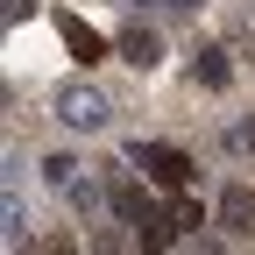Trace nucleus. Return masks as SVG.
<instances>
[{
	"mask_svg": "<svg viewBox=\"0 0 255 255\" xmlns=\"http://www.w3.org/2000/svg\"><path fill=\"white\" fill-rule=\"evenodd\" d=\"M135 163H142L156 184H163V191H184V184H191V156H184V149H163V142H135Z\"/></svg>",
	"mask_w": 255,
	"mask_h": 255,
	"instance_id": "f257e3e1",
	"label": "nucleus"
},
{
	"mask_svg": "<svg viewBox=\"0 0 255 255\" xmlns=\"http://www.w3.org/2000/svg\"><path fill=\"white\" fill-rule=\"evenodd\" d=\"M57 121L92 135V128H107V100H100L92 85H64V92H57Z\"/></svg>",
	"mask_w": 255,
	"mask_h": 255,
	"instance_id": "f03ea898",
	"label": "nucleus"
},
{
	"mask_svg": "<svg viewBox=\"0 0 255 255\" xmlns=\"http://www.w3.org/2000/svg\"><path fill=\"white\" fill-rule=\"evenodd\" d=\"M57 36H64V50H71L78 64H100V57H107V36H100V28H85L78 14H64V21H57Z\"/></svg>",
	"mask_w": 255,
	"mask_h": 255,
	"instance_id": "7ed1b4c3",
	"label": "nucleus"
},
{
	"mask_svg": "<svg viewBox=\"0 0 255 255\" xmlns=\"http://www.w3.org/2000/svg\"><path fill=\"white\" fill-rule=\"evenodd\" d=\"M220 227H227V234H255V191L248 184H227V191H220Z\"/></svg>",
	"mask_w": 255,
	"mask_h": 255,
	"instance_id": "20e7f679",
	"label": "nucleus"
},
{
	"mask_svg": "<svg viewBox=\"0 0 255 255\" xmlns=\"http://www.w3.org/2000/svg\"><path fill=\"white\" fill-rule=\"evenodd\" d=\"M121 57L135 64V71H156V64H163V43H156V28H121Z\"/></svg>",
	"mask_w": 255,
	"mask_h": 255,
	"instance_id": "39448f33",
	"label": "nucleus"
},
{
	"mask_svg": "<svg viewBox=\"0 0 255 255\" xmlns=\"http://www.w3.org/2000/svg\"><path fill=\"white\" fill-rule=\"evenodd\" d=\"M234 71H227V50L220 43H206V50H191V85H227Z\"/></svg>",
	"mask_w": 255,
	"mask_h": 255,
	"instance_id": "423d86ee",
	"label": "nucleus"
},
{
	"mask_svg": "<svg viewBox=\"0 0 255 255\" xmlns=\"http://www.w3.org/2000/svg\"><path fill=\"white\" fill-rule=\"evenodd\" d=\"M114 213L128 220V227H135V220L149 213V199H142V191H135V184H128V177H114Z\"/></svg>",
	"mask_w": 255,
	"mask_h": 255,
	"instance_id": "0eeeda50",
	"label": "nucleus"
},
{
	"mask_svg": "<svg viewBox=\"0 0 255 255\" xmlns=\"http://www.w3.org/2000/svg\"><path fill=\"white\" fill-rule=\"evenodd\" d=\"M135 241H142V248H163V241H170V220H163V213L149 206V213L135 220Z\"/></svg>",
	"mask_w": 255,
	"mask_h": 255,
	"instance_id": "6e6552de",
	"label": "nucleus"
},
{
	"mask_svg": "<svg viewBox=\"0 0 255 255\" xmlns=\"http://www.w3.org/2000/svg\"><path fill=\"white\" fill-rule=\"evenodd\" d=\"M71 206H78V213L92 220V213H100V206H107V191H100V184H92V177H85V184L71 177Z\"/></svg>",
	"mask_w": 255,
	"mask_h": 255,
	"instance_id": "1a4fd4ad",
	"label": "nucleus"
},
{
	"mask_svg": "<svg viewBox=\"0 0 255 255\" xmlns=\"http://www.w3.org/2000/svg\"><path fill=\"white\" fill-rule=\"evenodd\" d=\"M28 241V213H21V199L7 191V248H21Z\"/></svg>",
	"mask_w": 255,
	"mask_h": 255,
	"instance_id": "9d476101",
	"label": "nucleus"
},
{
	"mask_svg": "<svg viewBox=\"0 0 255 255\" xmlns=\"http://www.w3.org/2000/svg\"><path fill=\"white\" fill-rule=\"evenodd\" d=\"M43 177H50L57 191H71V177H78V163H71V156H50V163H43Z\"/></svg>",
	"mask_w": 255,
	"mask_h": 255,
	"instance_id": "9b49d317",
	"label": "nucleus"
},
{
	"mask_svg": "<svg viewBox=\"0 0 255 255\" xmlns=\"http://www.w3.org/2000/svg\"><path fill=\"white\" fill-rule=\"evenodd\" d=\"M36 14V0H7V21H28Z\"/></svg>",
	"mask_w": 255,
	"mask_h": 255,
	"instance_id": "f8f14e48",
	"label": "nucleus"
},
{
	"mask_svg": "<svg viewBox=\"0 0 255 255\" xmlns=\"http://www.w3.org/2000/svg\"><path fill=\"white\" fill-rule=\"evenodd\" d=\"M234 142H241V149H255V121H241V128H234Z\"/></svg>",
	"mask_w": 255,
	"mask_h": 255,
	"instance_id": "ddd939ff",
	"label": "nucleus"
},
{
	"mask_svg": "<svg viewBox=\"0 0 255 255\" xmlns=\"http://www.w3.org/2000/svg\"><path fill=\"white\" fill-rule=\"evenodd\" d=\"M163 7H191V0H163Z\"/></svg>",
	"mask_w": 255,
	"mask_h": 255,
	"instance_id": "4468645a",
	"label": "nucleus"
}]
</instances>
